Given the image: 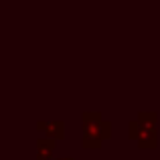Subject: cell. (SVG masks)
I'll return each instance as SVG.
<instances>
[{
    "instance_id": "cell-1",
    "label": "cell",
    "mask_w": 160,
    "mask_h": 160,
    "mask_svg": "<svg viewBox=\"0 0 160 160\" xmlns=\"http://www.w3.org/2000/svg\"><path fill=\"white\" fill-rule=\"evenodd\" d=\"M81 146L85 150H99L112 136V124L103 120L99 112H85L81 116Z\"/></svg>"
},
{
    "instance_id": "cell-2",
    "label": "cell",
    "mask_w": 160,
    "mask_h": 160,
    "mask_svg": "<svg viewBox=\"0 0 160 160\" xmlns=\"http://www.w3.org/2000/svg\"><path fill=\"white\" fill-rule=\"evenodd\" d=\"M156 112H140L138 113V124H140V134H138V148L142 150H154L158 148V132H156Z\"/></svg>"
},
{
    "instance_id": "cell-3",
    "label": "cell",
    "mask_w": 160,
    "mask_h": 160,
    "mask_svg": "<svg viewBox=\"0 0 160 160\" xmlns=\"http://www.w3.org/2000/svg\"><path fill=\"white\" fill-rule=\"evenodd\" d=\"M37 130L47 134L51 140H63L65 138V122L63 120H37Z\"/></svg>"
},
{
    "instance_id": "cell-4",
    "label": "cell",
    "mask_w": 160,
    "mask_h": 160,
    "mask_svg": "<svg viewBox=\"0 0 160 160\" xmlns=\"http://www.w3.org/2000/svg\"><path fill=\"white\" fill-rule=\"evenodd\" d=\"M55 148H57V140L39 138L37 140V160H53Z\"/></svg>"
},
{
    "instance_id": "cell-5",
    "label": "cell",
    "mask_w": 160,
    "mask_h": 160,
    "mask_svg": "<svg viewBox=\"0 0 160 160\" xmlns=\"http://www.w3.org/2000/svg\"><path fill=\"white\" fill-rule=\"evenodd\" d=\"M138 134H140V124H138V118H136V120L128 122V138L138 142Z\"/></svg>"
},
{
    "instance_id": "cell-6",
    "label": "cell",
    "mask_w": 160,
    "mask_h": 160,
    "mask_svg": "<svg viewBox=\"0 0 160 160\" xmlns=\"http://www.w3.org/2000/svg\"><path fill=\"white\" fill-rule=\"evenodd\" d=\"M53 160H73V156H63V158H53Z\"/></svg>"
}]
</instances>
